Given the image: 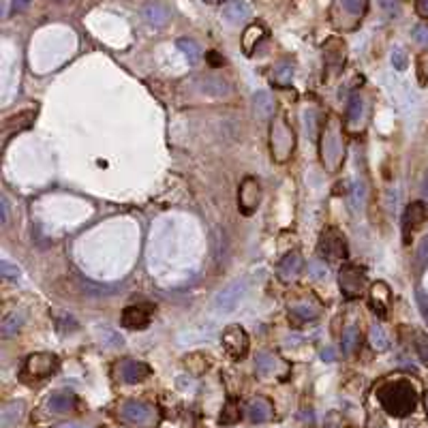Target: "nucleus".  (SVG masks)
Instances as JSON below:
<instances>
[{
	"label": "nucleus",
	"instance_id": "nucleus-31",
	"mask_svg": "<svg viewBox=\"0 0 428 428\" xmlns=\"http://www.w3.org/2000/svg\"><path fill=\"white\" fill-rule=\"evenodd\" d=\"M178 49L185 54V58H187L191 65L199 62V58H201V49H199V45H197L193 39H180V41H178Z\"/></svg>",
	"mask_w": 428,
	"mask_h": 428
},
{
	"label": "nucleus",
	"instance_id": "nucleus-23",
	"mask_svg": "<svg viewBox=\"0 0 428 428\" xmlns=\"http://www.w3.org/2000/svg\"><path fill=\"white\" fill-rule=\"evenodd\" d=\"M223 17L228 19L230 24H240V22H246L250 17V7L242 0H232L223 7Z\"/></svg>",
	"mask_w": 428,
	"mask_h": 428
},
{
	"label": "nucleus",
	"instance_id": "nucleus-1",
	"mask_svg": "<svg viewBox=\"0 0 428 428\" xmlns=\"http://www.w3.org/2000/svg\"><path fill=\"white\" fill-rule=\"evenodd\" d=\"M377 400L384 407V411L392 418H407L416 411L418 405V392L407 379L386 382L377 388Z\"/></svg>",
	"mask_w": 428,
	"mask_h": 428
},
{
	"label": "nucleus",
	"instance_id": "nucleus-14",
	"mask_svg": "<svg viewBox=\"0 0 428 428\" xmlns=\"http://www.w3.org/2000/svg\"><path fill=\"white\" fill-rule=\"evenodd\" d=\"M345 56H347V45L341 39H330L323 45V62L332 75H336L343 69Z\"/></svg>",
	"mask_w": 428,
	"mask_h": 428
},
{
	"label": "nucleus",
	"instance_id": "nucleus-45",
	"mask_svg": "<svg viewBox=\"0 0 428 428\" xmlns=\"http://www.w3.org/2000/svg\"><path fill=\"white\" fill-rule=\"evenodd\" d=\"M418 71H420V78L428 82V54H422L418 58Z\"/></svg>",
	"mask_w": 428,
	"mask_h": 428
},
{
	"label": "nucleus",
	"instance_id": "nucleus-3",
	"mask_svg": "<svg viewBox=\"0 0 428 428\" xmlns=\"http://www.w3.org/2000/svg\"><path fill=\"white\" fill-rule=\"evenodd\" d=\"M296 150V133L283 114L274 116L270 122V153L276 163H285L291 159Z\"/></svg>",
	"mask_w": 428,
	"mask_h": 428
},
{
	"label": "nucleus",
	"instance_id": "nucleus-39",
	"mask_svg": "<svg viewBox=\"0 0 428 428\" xmlns=\"http://www.w3.org/2000/svg\"><path fill=\"white\" fill-rule=\"evenodd\" d=\"M379 5L388 17H396L400 13V0H379Z\"/></svg>",
	"mask_w": 428,
	"mask_h": 428
},
{
	"label": "nucleus",
	"instance_id": "nucleus-50",
	"mask_svg": "<svg viewBox=\"0 0 428 428\" xmlns=\"http://www.w3.org/2000/svg\"><path fill=\"white\" fill-rule=\"evenodd\" d=\"M204 3H208V5H221L223 0H204Z\"/></svg>",
	"mask_w": 428,
	"mask_h": 428
},
{
	"label": "nucleus",
	"instance_id": "nucleus-29",
	"mask_svg": "<svg viewBox=\"0 0 428 428\" xmlns=\"http://www.w3.org/2000/svg\"><path fill=\"white\" fill-rule=\"evenodd\" d=\"M272 82L279 86H289L293 82V65L291 62H279L272 71Z\"/></svg>",
	"mask_w": 428,
	"mask_h": 428
},
{
	"label": "nucleus",
	"instance_id": "nucleus-20",
	"mask_svg": "<svg viewBox=\"0 0 428 428\" xmlns=\"http://www.w3.org/2000/svg\"><path fill=\"white\" fill-rule=\"evenodd\" d=\"M142 15H144V19L150 24V26H157V28L165 26V24L169 22V17H171L169 9L165 5H161V3H148L142 9Z\"/></svg>",
	"mask_w": 428,
	"mask_h": 428
},
{
	"label": "nucleus",
	"instance_id": "nucleus-37",
	"mask_svg": "<svg viewBox=\"0 0 428 428\" xmlns=\"http://www.w3.org/2000/svg\"><path fill=\"white\" fill-rule=\"evenodd\" d=\"M0 274H3V279L15 281V279H19V268L5 259V262H0Z\"/></svg>",
	"mask_w": 428,
	"mask_h": 428
},
{
	"label": "nucleus",
	"instance_id": "nucleus-13",
	"mask_svg": "<svg viewBox=\"0 0 428 428\" xmlns=\"http://www.w3.org/2000/svg\"><path fill=\"white\" fill-rule=\"evenodd\" d=\"M426 216H428V212H426V206L422 204V201H413V204L407 206L405 214H402V240H405V244H409L411 234L426 221Z\"/></svg>",
	"mask_w": 428,
	"mask_h": 428
},
{
	"label": "nucleus",
	"instance_id": "nucleus-25",
	"mask_svg": "<svg viewBox=\"0 0 428 428\" xmlns=\"http://www.w3.org/2000/svg\"><path fill=\"white\" fill-rule=\"evenodd\" d=\"M199 90L212 94V96H228L230 94V86L225 80L216 78V75H208V78H201L199 80Z\"/></svg>",
	"mask_w": 428,
	"mask_h": 428
},
{
	"label": "nucleus",
	"instance_id": "nucleus-43",
	"mask_svg": "<svg viewBox=\"0 0 428 428\" xmlns=\"http://www.w3.org/2000/svg\"><path fill=\"white\" fill-rule=\"evenodd\" d=\"M418 264L426 266L428 264V236H424V240L418 246Z\"/></svg>",
	"mask_w": 428,
	"mask_h": 428
},
{
	"label": "nucleus",
	"instance_id": "nucleus-5",
	"mask_svg": "<svg viewBox=\"0 0 428 428\" xmlns=\"http://www.w3.org/2000/svg\"><path fill=\"white\" fill-rule=\"evenodd\" d=\"M339 285L345 298H360L366 289V272L356 264H345L339 272Z\"/></svg>",
	"mask_w": 428,
	"mask_h": 428
},
{
	"label": "nucleus",
	"instance_id": "nucleus-19",
	"mask_svg": "<svg viewBox=\"0 0 428 428\" xmlns=\"http://www.w3.org/2000/svg\"><path fill=\"white\" fill-rule=\"evenodd\" d=\"M370 307L375 309V313H379V317L388 315V307H390V289L386 283H375L370 287Z\"/></svg>",
	"mask_w": 428,
	"mask_h": 428
},
{
	"label": "nucleus",
	"instance_id": "nucleus-18",
	"mask_svg": "<svg viewBox=\"0 0 428 428\" xmlns=\"http://www.w3.org/2000/svg\"><path fill=\"white\" fill-rule=\"evenodd\" d=\"M302 268H305V259L300 253H287L283 262L279 264V276L283 281H293L300 276Z\"/></svg>",
	"mask_w": 428,
	"mask_h": 428
},
{
	"label": "nucleus",
	"instance_id": "nucleus-28",
	"mask_svg": "<svg viewBox=\"0 0 428 428\" xmlns=\"http://www.w3.org/2000/svg\"><path fill=\"white\" fill-rule=\"evenodd\" d=\"M255 364L262 375H279V368L283 366V362L272 354H259Z\"/></svg>",
	"mask_w": 428,
	"mask_h": 428
},
{
	"label": "nucleus",
	"instance_id": "nucleus-22",
	"mask_svg": "<svg viewBox=\"0 0 428 428\" xmlns=\"http://www.w3.org/2000/svg\"><path fill=\"white\" fill-rule=\"evenodd\" d=\"M24 402L22 400H13V402H7L0 411V428H13L15 424H19L22 416H24Z\"/></svg>",
	"mask_w": 428,
	"mask_h": 428
},
{
	"label": "nucleus",
	"instance_id": "nucleus-33",
	"mask_svg": "<svg viewBox=\"0 0 428 428\" xmlns=\"http://www.w3.org/2000/svg\"><path fill=\"white\" fill-rule=\"evenodd\" d=\"M289 313H291V315H296V317H300V319H305V321H309V319H315V317H317V309L309 307L307 302H296V305H291V307H289Z\"/></svg>",
	"mask_w": 428,
	"mask_h": 428
},
{
	"label": "nucleus",
	"instance_id": "nucleus-47",
	"mask_svg": "<svg viewBox=\"0 0 428 428\" xmlns=\"http://www.w3.org/2000/svg\"><path fill=\"white\" fill-rule=\"evenodd\" d=\"M31 5V0H13V11L17 13V11H24Z\"/></svg>",
	"mask_w": 428,
	"mask_h": 428
},
{
	"label": "nucleus",
	"instance_id": "nucleus-34",
	"mask_svg": "<svg viewBox=\"0 0 428 428\" xmlns=\"http://www.w3.org/2000/svg\"><path fill=\"white\" fill-rule=\"evenodd\" d=\"M238 420H240V407L236 405V400H230L221 413V424H234Z\"/></svg>",
	"mask_w": 428,
	"mask_h": 428
},
{
	"label": "nucleus",
	"instance_id": "nucleus-38",
	"mask_svg": "<svg viewBox=\"0 0 428 428\" xmlns=\"http://www.w3.org/2000/svg\"><path fill=\"white\" fill-rule=\"evenodd\" d=\"M392 65L396 71H405L407 69V54H405V49H400L396 47L394 52H392Z\"/></svg>",
	"mask_w": 428,
	"mask_h": 428
},
{
	"label": "nucleus",
	"instance_id": "nucleus-27",
	"mask_svg": "<svg viewBox=\"0 0 428 428\" xmlns=\"http://www.w3.org/2000/svg\"><path fill=\"white\" fill-rule=\"evenodd\" d=\"M253 105H255V114L259 116V118H272V114H274V99H272V94L268 92V90H259L255 96H253Z\"/></svg>",
	"mask_w": 428,
	"mask_h": 428
},
{
	"label": "nucleus",
	"instance_id": "nucleus-16",
	"mask_svg": "<svg viewBox=\"0 0 428 428\" xmlns=\"http://www.w3.org/2000/svg\"><path fill=\"white\" fill-rule=\"evenodd\" d=\"M120 321L127 330H144L150 323V313L144 307H127L122 311Z\"/></svg>",
	"mask_w": 428,
	"mask_h": 428
},
{
	"label": "nucleus",
	"instance_id": "nucleus-30",
	"mask_svg": "<svg viewBox=\"0 0 428 428\" xmlns=\"http://www.w3.org/2000/svg\"><path fill=\"white\" fill-rule=\"evenodd\" d=\"M341 347H343L345 354H354V351L360 347V332H358L356 325H349V328L343 332V336H341Z\"/></svg>",
	"mask_w": 428,
	"mask_h": 428
},
{
	"label": "nucleus",
	"instance_id": "nucleus-24",
	"mask_svg": "<svg viewBox=\"0 0 428 428\" xmlns=\"http://www.w3.org/2000/svg\"><path fill=\"white\" fill-rule=\"evenodd\" d=\"M24 321H26V313H24V311H13V313L5 315L3 323H0V336L11 339L13 334H17L22 330Z\"/></svg>",
	"mask_w": 428,
	"mask_h": 428
},
{
	"label": "nucleus",
	"instance_id": "nucleus-12",
	"mask_svg": "<svg viewBox=\"0 0 428 428\" xmlns=\"http://www.w3.org/2000/svg\"><path fill=\"white\" fill-rule=\"evenodd\" d=\"M347 129L351 133H358L364 129L366 118H368V108H366V101L360 92H356L354 96L349 99V108H347Z\"/></svg>",
	"mask_w": 428,
	"mask_h": 428
},
{
	"label": "nucleus",
	"instance_id": "nucleus-48",
	"mask_svg": "<svg viewBox=\"0 0 428 428\" xmlns=\"http://www.w3.org/2000/svg\"><path fill=\"white\" fill-rule=\"evenodd\" d=\"M321 358H323V360H328V362H332V360H334V351H332V349H323V351H321Z\"/></svg>",
	"mask_w": 428,
	"mask_h": 428
},
{
	"label": "nucleus",
	"instance_id": "nucleus-35",
	"mask_svg": "<svg viewBox=\"0 0 428 428\" xmlns=\"http://www.w3.org/2000/svg\"><path fill=\"white\" fill-rule=\"evenodd\" d=\"M309 274H311V279L321 281V279H325V276H328V266H325V262L313 259V262L309 264Z\"/></svg>",
	"mask_w": 428,
	"mask_h": 428
},
{
	"label": "nucleus",
	"instance_id": "nucleus-42",
	"mask_svg": "<svg viewBox=\"0 0 428 428\" xmlns=\"http://www.w3.org/2000/svg\"><path fill=\"white\" fill-rule=\"evenodd\" d=\"M416 300H418V307H420L424 319L428 321V296H426V291L418 289V291H416Z\"/></svg>",
	"mask_w": 428,
	"mask_h": 428
},
{
	"label": "nucleus",
	"instance_id": "nucleus-51",
	"mask_svg": "<svg viewBox=\"0 0 428 428\" xmlns=\"http://www.w3.org/2000/svg\"><path fill=\"white\" fill-rule=\"evenodd\" d=\"M426 402H428V398H426Z\"/></svg>",
	"mask_w": 428,
	"mask_h": 428
},
{
	"label": "nucleus",
	"instance_id": "nucleus-49",
	"mask_svg": "<svg viewBox=\"0 0 428 428\" xmlns=\"http://www.w3.org/2000/svg\"><path fill=\"white\" fill-rule=\"evenodd\" d=\"M56 428H84V426H80V424H73V422H67V424H58Z\"/></svg>",
	"mask_w": 428,
	"mask_h": 428
},
{
	"label": "nucleus",
	"instance_id": "nucleus-2",
	"mask_svg": "<svg viewBox=\"0 0 428 428\" xmlns=\"http://www.w3.org/2000/svg\"><path fill=\"white\" fill-rule=\"evenodd\" d=\"M319 159L325 171L336 173L345 161V142H343V122L339 116L330 114L325 118L319 135Z\"/></svg>",
	"mask_w": 428,
	"mask_h": 428
},
{
	"label": "nucleus",
	"instance_id": "nucleus-40",
	"mask_svg": "<svg viewBox=\"0 0 428 428\" xmlns=\"http://www.w3.org/2000/svg\"><path fill=\"white\" fill-rule=\"evenodd\" d=\"M101 341H103L105 345H110V347L122 345V339H120L114 330H110V328H103V330H101Z\"/></svg>",
	"mask_w": 428,
	"mask_h": 428
},
{
	"label": "nucleus",
	"instance_id": "nucleus-9",
	"mask_svg": "<svg viewBox=\"0 0 428 428\" xmlns=\"http://www.w3.org/2000/svg\"><path fill=\"white\" fill-rule=\"evenodd\" d=\"M120 416L137 426H153L157 422V409L139 400H127L120 409Z\"/></svg>",
	"mask_w": 428,
	"mask_h": 428
},
{
	"label": "nucleus",
	"instance_id": "nucleus-36",
	"mask_svg": "<svg viewBox=\"0 0 428 428\" xmlns=\"http://www.w3.org/2000/svg\"><path fill=\"white\" fill-rule=\"evenodd\" d=\"M416 351H418L422 364L428 366V339L426 336H422V334L416 336Z\"/></svg>",
	"mask_w": 428,
	"mask_h": 428
},
{
	"label": "nucleus",
	"instance_id": "nucleus-17",
	"mask_svg": "<svg viewBox=\"0 0 428 428\" xmlns=\"http://www.w3.org/2000/svg\"><path fill=\"white\" fill-rule=\"evenodd\" d=\"M272 413H274L272 402H270L268 398H264V396L253 398V400H250L248 405H246V418H248L250 422H255V424L268 422V420L272 418Z\"/></svg>",
	"mask_w": 428,
	"mask_h": 428
},
{
	"label": "nucleus",
	"instance_id": "nucleus-6",
	"mask_svg": "<svg viewBox=\"0 0 428 428\" xmlns=\"http://www.w3.org/2000/svg\"><path fill=\"white\" fill-rule=\"evenodd\" d=\"M319 250L321 255L328 259V262H345L347 259V242H345V236L336 230V228H328L323 234H321V240H319Z\"/></svg>",
	"mask_w": 428,
	"mask_h": 428
},
{
	"label": "nucleus",
	"instance_id": "nucleus-10",
	"mask_svg": "<svg viewBox=\"0 0 428 428\" xmlns=\"http://www.w3.org/2000/svg\"><path fill=\"white\" fill-rule=\"evenodd\" d=\"M262 201V187L257 182V178L248 176V178L242 180L240 189H238V206L244 214H253Z\"/></svg>",
	"mask_w": 428,
	"mask_h": 428
},
{
	"label": "nucleus",
	"instance_id": "nucleus-41",
	"mask_svg": "<svg viewBox=\"0 0 428 428\" xmlns=\"http://www.w3.org/2000/svg\"><path fill=\"white\" fill-rule=\"evenodd\" d=\"M413 39H416L420 45L428 47V24H420V26L413 28Z\"/></svg>",
	"mask_w": 428,
	"mask_h": 428
},
{
	"label": "nucleus",
	"instance_id": "nucleus-15",
	"mask_svg": "<svg viewBox=\"0 0 428 428\" xmlns=\"http://www.w3.org/2000/svg\"><path fill=\"white\" fill-rule=\"evenodd\" d=\"M118 377L124 384H139L150 375V366L137 360H122L116 368Z\"/></svg>",
	"mask_w": 428,
	"mask_h": 428
},
{
	"label": "nucleus",
	"instance_id": "nucleus-44",
	"mask_svg": "<svg viewBox=\"0 0 428 428\" xmlns=\"http://www.w3.org/2000/svg\"><path fill=\"white\" fill-rule=\"evenodd\" d=\"M0 221H3V225L9 223V201H7V195H0Z\"/></svg>",
	"mask_w": 428,
	"mask_h": 428
},
{
	"label": "nucleus",
	"instance_id": "nucleus-11",
	"mask_svg": "<svg viewBox=\"0 0 428 428\" xmlns=\"http://www.w3.org/2000/svg\"><path fill=\"white\" fill-rule=\"evenodd\" d=\"M246 287H248V285H246L244 279H238V281L230 283L228 287H223V289L216 293V298H214V307H216L219 311H223V313L234 311V309L240 305V300L244 298Z\"/></svg>",
	"mask_w": 428,
	"mask_h": 428
},
{
	"label": "nucleus",
	"instance_id": "nucleus-4",
	"mask_svg": "<svg viewBox=\"0 0 428 428\" xmlns=\"http://www.w3.org/2000/svg\"><path fill=\"white\" fill-rule=\"evenodd\" d=\"M368 9V0H334L330 7V22L339 31H356Z\"/></svg>",
	"mask_w": 428,
	"mask_h": 428
},
{
	"label": "nucleus",
	"instance_id": "nucleus-32",
	"mask_svg": "<svg viewBox=\"0 0 428 428\" xmlns=\"http://www.w3.org/2000/svg\"><path fill=\"white\" fill-rule=\"evenodd\" d=\"M368 339H370V345H373L375 351H386L390 347L388 334H386V330L382 328V325H373Z\"/></svg>",
	"mask_w": 428,
	"mask_h": 428
},
{
	"label": "nucleus",
	"instance_id": "nucleus-26",
	"mask_svg": "<svg viewBox=\"0 0 428 428\" xmlns=\"http://www.w3.org/2000/svg\"><path fill=\"white\" fill-rule=\"evenodd\" d=\"M73 405H75V396L71 392H56L47 400L49 411H54V413H67L73 409Z\"/></svg>",
	"mask_w": 428,
	"mask_h": 428
},
{
	"label": "nucleus",
	"instance_id": "nucleus-7",
	"mask_svg": "<svg viewBox=\"0 0 428 428\" xmlns=\"http://www.w3.org/2000/svg\"><path fill=\"white\" fill-rule=\"evenodd\" d=\"M223 347L228 351V356L234 360H242L248 354V334L244 332L242 325H230L223 330Z\"/></svg>",
	"mask_w": 428,
	"mask_h": 428
},
{
	"label": "nucleus",
	"instance_id": "nucleus-21",
	"mask_svg": "<svg viewBox=\"0 0 428 428\" xmlns=\"http://www.w3.org/2000/svg\"><path fill=\"white\" fill-rule=\"evenodd\" d=\"M266 39V28L262 26V24H253V26H248L244 31V37H242V49L246 56H253V52L257 49L259 41Z\"/></svg>",
	"mask_w": 428,
	"mask_h": 428
},
{
	"label": "nucleus",
	"instance_id": "nucleus-46",
	"mask_svg": "<svg viewBox=\"0 0 428 428\" xmlns=\"http://www.w3.org/2000/svg\"><path fill=\"white\" fill-rule=\"evenodd\" d=\"M416 11H418V15H420V17L428 19V0H418Z\"/></svg>",
	"mask_w": 428,
	"mask_h": 428
},
{
	"label": "nucleus",
	"instance_id": "nucleus-8",
	"mask_svg": "<svg viewBox=\"0 0 428 428\" xmlns=\"http://www.w3.org/2000/svg\"><path fill=\"white\" fill-rule=\"evenodd\" d=\"M24 370H26V375L33 377V379H43V377H49L58 370V358L54 354H47V351H39V354H33L26 358Z\"/></svg>",
	"mask_w": 428,
	"mask_h": 428
}]
</instances>
